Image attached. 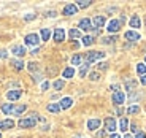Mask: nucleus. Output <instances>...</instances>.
<instances>
[{
    "mask_svg": "<svg viewBox=\"0 0 146 138\" xmlns=\"http://www.w3.org/2000/svg\"><path fill=\"white\" fill-rule=\"evenodd\" d=\"M18 125L21 129H32L36 125V119H33V117H27V119H21L18 122Z\"/></svg>",
    "mask_w": 146,
    "mask_h": 138,
    "instance_id": "f03ea898",
    "label": "nucleus"
},
{
    "mask_svg": "<svg viewBox=\"0 0 146 138\" xmlns=\"http://www.w3.org/2000/svg\"><path fill=\"white\" fill-rule=\"evenodd\" d=\"M92 43H94V38H92L91 35H86V36H83V44H84V46H91Z\"/></svg>",
    "mask_w": 146,
    "mask_h": 138,
    "instance_id": "b1692460",
    "label": "nucleus"
},
{
    "mask_svg": "<svg viewBox=\"0 0 146 138\" xmlns=\"http://www.w3.org/2000/svg\"><path fill=\"white\" fill-rule=\"evenodd\" d=\"M40 36H41V40H43V41L49 40V36H51V30H49V29H41Z\"/></svg>",
    "mask_w": 146,
    "mask_h": 138,
    "instance_id": "aec40b11",
    "label": "nucleus"
},
{
    "mask_svg": "<svg viewBox=\"0 0 146 138\" xmlns=\"http://www.w3.org/2000/svg\"><path fill=\"white\" fill-rule=\"evenodd\" d=\"M145 24H146V21H145Z\"/></svg>",
    "mask_w": 146,
    "mask_h": 138,
    "instance_id": "603ef678",
    "label": "nucleus"
},
{
    "mask_svg": "<svg viewBox=\"0 0 146 138\" xmlns=\"http://www.w3.org/2000/svg\"><path fill=\"white\" fill-rule=\"evenodd\" d=\"M124 38L129 41H138L140 40V33L135 32V30H127V32L124 33Z\"/></svg>",
    "mask_w": 146,
    "mask_h": 138,
    "instance_id": "6e6552de",
    "label": "nucleus"
},
{
    "mask_svg": "<svg viewBox=\"0 0 146 138\" xmlns=\"http://www.w3.org/2000/svg\"><path fill=\"white\" fill-rule=\"evenodd\" d=\"M80 29L81 30H92L94 27H92V21L89 18H84L80 21Z\"/></svg>",
    "mask_w": 146,
    "mask_h": 138,
    "instance_id": "9d476101",
    "label": "nucleus"
},
{
    "mask_svg": "<svg viewBox=\"0 0 146 138\" xmlns=\"http://www.w3.org/2000/svg\"><path fill=\"white\" fill-rule=\"evenodd\" d=\"M52 36H54V41L60 43V41L65 40V30H64V29H56L54 33H52Z\"/></svg>",
    "mask_w": 146,
    "mask_h": 138,
    "instance_id": "1a4fd4ad",
    "label": "nucleus"
},
{
    "mask_svg": "<svg viewBox=\"0 0 146 138\" xmlns=\"http://www.w3.org/2000/svg\"><path fill=\"white\" fill-rule=\"evenodd\" d=\"M111 100H113V103H114L116 106H121L122 103L125 102V95H124V92H121V91L114 92L113 97H111Z\"/></svg>",
    "mask_w": 146,
    "mask_h": 138,
    "instance_id": "20e7f679",
    "label": "nucleus"
},
{
    "mask_svg": "<svg viewBox=\"0 0 146 138\" xmlns=\"http://www.w3.org/2000/svg\"><path fill=\"white\" fill-rule=\"evenodd\" d=\"M106 135V132L105 130H102V132H99V137H105Z\"/></svg>",
    "mask_w": 146,
    "mask_h": 138,
    "instance_id": "c03bdc74",
    "label": "nucleus"
},
{
    "mask_svg": "<svg viewBox=\"0 0 146 138\" xmlns=\"http://www.w3.org/2000/svg\"><path fill=\"white\" fill-rule=\"evenodd\" d=\"M48 111L59 113V111H60V106H59V103H49V105H48Z\"/></svg>",
    "mask_w": 146,
    "mask_h": 138,
    "instance_id": "4be33fe9",
    "label": "nucleus"
},
{
    "mask_svg": "<svg viewBox=\"0 0 146 138\" xmlns=\"http://www.w3.org/2000/svg\"><path fill=\"white\" fill-rule=\"evenodd\" d=\"M127 129H129V119L122 117V119L119 121V130L121 132H127Z\"/></svg>",
    "mask_w": 146,
    "mask_h": 138,
    "instance_id": "6ab92c4d",
    "label": "nucleus"
},
{
    "mask_svg": "<svg viewBox=\"0 0 146 138\" xmlns=\"http://www.w3.org/2000/svg\"><path fill=\"white\" fill-rule=\"evenodd\" d=\"M110 138H121V137L117 133H111V137H110Z\"/></svg>",
    "mask_w": 146,
    "mask_h": 138,
    "instance_id": "49530a36",
    "label": "nucleus"
},
{
    "mask_svg": "<svg viewBox=\"0 0 146 138\" xmlns=\"http://www.w3.org/2000/svg\"><path fill=\"white\" fill-rule=\"evenodd\" d=\"M75 138H84V137H80V135H78V137H75Z\"/></svg>",
    "mask_w": 146,
    "mask_h": 138,
    "instance_id": "09e8293b",
    "label": "nucleus"
},
{
    "mask_svg": "<svg viewBox=\"0 0 146 138\" xmlns=\"http://www.w3.org/2000/svg\"><path fill=\"white\" fill-rule=\"evenodd\" d=\"M114 40H116L114 36H106V38H103V40H102V43H105V44H110V43H114Z\"/></svg>",
    "mask_w": 146,
    "mask_h": 138,
    "instance_id": "473e14b6",
    "label": "nucleus"
},
{
    "mask_svg": "<svg viewBox=\"0 0 146 138\" xmlns=\"http://www.w3.org/2000/svg\"><path fill=\"white\" fill-rule=\"evenodd\" d=\"M13 67H15L16 70H22L24 68V62L22 60H13Z\"/></svg>",
    "mask_w": 146,
    "mask_h": 138,
    "instance_id": "2f4dec72",
    "label": "nucleus"
},
{
    "mask_svg": "<svg viewBox=\"0 0 146 138\" xmlns=\"http://www.w3.org/2000/svg\"><path fill=\"white\" fill-rule=\"evenodd\" d=\"M88 68H89V64H86V62H84L83 65H81V68H80V76H81V78L86 76V73H88Z\"/></svg>",
    "mask_w": 146,
    "mask_h": 138,
    "instance_id": "cd10ccee",
    "label": "nucleus"
},
{
    "mask_svg": "<svg viewBox=\"0 0 146 138\" xmlns=\"http://www.w3.org/2000/svg\"><path fill=\"white\" fill-rule=\"evenodd\" d=\"M135 138H146V135H145V132H138V133L135 135Z\"/></svg>",
    "mask_w": 146,
    "mask_h": 138,
    "instance_id": "58836bf2",
    "label": "nucleus"
},
{
    "mask_svg": "<svg viewBox=\"0 0 146 138\" xmlns=\"http://www.w3.org/2000/svg\"><path fill=\"white\" fill-rule=\"evenodd\" d=\"M91 3H92L91 0H80V2H76V7L78 8H88Z\"/></svg>",
    "mask_w": 146,
    "mask_h": 138,
    "instance_id": "393cba45",
    "label": "nucleus"
},
{
    "mask_svg": "<svg viewBox=\"0 0 146 138\" xmlns=\"http://www.w3.org/2000/svg\"><path fill=\"white\" fill-rule=\"evenodd\" d=\"M105 129H106V132L114 133V130L117 129V124H116V121H114V117H106L105 119Z\"/></svg>",
    "mask_w": 146,
    "mask_h": 138,
    "instance_id": "39448f33",
    "label": "nucleus"
},
{
    "mask_svg": "<svg viewBox=\"0 0 146 138\" xmlns=\"http://www.w3.org/2000/svg\"><path fill=\"white\" fill-rule=\"evenodd\" d=\"M0 138H2V133H0Z\"/></svg>",
    "mask_w": 146,
    "mask_h": 138,
    "instance_id": "8fccbe9b",
    "label": "nucleus"
},
{
    "mask_svg": "<svg viewBox=\"0 0 146 138\" xmlns=\"http://www.w3.org/2000/svg\"><path fill=\"white\" fill-rule=\"evenodd\" d=\"M76 13H78L76 3H68L64 7V15L65 16H73V15H76Z\"/></svg>",
    "mask_w": 146,
    "mask_h": 138,
    "instance_id": "423d86ee",
    "label": "nucleus"
},
{
    "mask_svg": "<svg viewBox=\"0 0 146 138\" xmlns=\"http://www.w3.org/2000/svg\"><path fill=\"white\" fill-rule=\"evenodd\" d=\"M48 87H49V83H46V81H44V83H41V89H43V91H46Z\"/></svg>",
    "mask_w": 146,
    "mask_h": 138,
    "instance_id": "ea45409f",
    "label": "nucleus"
},
{
    "mask_svg": "<svg viewBox=\"0 0 146 138\" xmlns=\"http://www.w3.org/2000/svg\"><path fill=\"white\" fill-rule=\"evenodd\" d=\"M36 65H38V64H35V62H32V64H29V70H30V72H35V70L38 68Z\"/></svg>",
    "mask_w": 146,
    "mask_h": 138,
    "instance_id": "f704fd0d",
    "label": "nucleus"
},
{
    "mask_svg": "<svg viewBox=\"0 0 146 138\" xmlns=\"http://www.w3.org/2000/svg\"><path fill=\"white\" fill-rule=\"evenodd\" d=\"M38 41H40V36L36 35V33H29V35L26 36L24 43H26V46H36Z\"/></svg>",
    "mask_w": 146,
    "mask_h": 138,
    "instance_id": "7ed1b4c3",
    "label": "nucleus"
},
{
    "mask_svg": "<svg viewBox=\"0 0 146 138\" xmlns=\"http://www.w3.org/2000/svg\"><path fill=\"white\" fill-rule=\"evenodd\" d=\"M145 62H146V57H145Z\"/></svg>",
    "mask_w": 146,
    "mask_h": 138,
    "instance_id": "3c124183",
    "label": "nucleus"
},
{
    "mask_svg": "<svg viewBox=\"0 0 146 138\" xmlns=\"http://www.w3.org/2000/svg\"><path fill=\"white\" fill-rule=\"evenodd\" d=\"M38 52H40V48H35V49L32 51V54H38Z\"/></svg>",
    "mask_w": 146,
    "mask_h": 138,
    "instance_id": "37998d69",
    "label": "nucleus"
},
{
    "mask_svg": "<svg viewBox=\"0 0 146 138\" xmlns=\"http://www.w3.org/2000/svg\"><path fill=\"white\" fill-rule=\"evenodd\" d=\"M106 68H108V65H106L105 62H100L99 64V70H106Z\"/></svg>",
    "mask_w": 146,
    "mask_h": 138,
    "instance_id": "e433bc0d",
    "label": "nucleus"
},
{
    "mask_svg": "<svg viewBox=\"0 0 146 138\" xmlns=\"http://www.w3.org/2000/svg\"><path fill=\"white\" fill-rule=\"evenodd\" d=\"M105 22H106L105 16H95V18H94V27L100 29V27H103V26H105Z\"/></svg>",
    "mask_w": 146,
    "mask_h": 138,
    "instance_id": "2eb2a0df",
    "label": "nucleus"
},
{
    "mask_svg": "<svg viewBox=\"0 0 146 138\" xmlns=\"http://www.w3.org/2000/svg\"><path fill=\"white\" fill-rule=\"evenodd\" d=\"M72 105H73V100H72L70 97H64L62 100H60V103H59V106H60V109H68Z\"/></svg>",
    "mask_w": 146,
    "mask_h": 138,
    "instance_id": "ddd939ff",
    "label": "nucleus"
},
{
    "mask_svg": "<svg viewBox=\"0 0 146 138\" xmlns=\"http://www.w3.org/2000/svg\"><path fill=\"white\" fill-rule=\"evenodd\" d=\"M26 109H27V106H26V105H19V106H16V108H15V113H13V114H15V116H18V114L24 113Z\"/></svg>",
    "mask_w": 146,
    "mask_h": 138,
    "instance_id": "c85d7f7f",
    "label": "nucleus"
},
{
    "mask_svg": "<svg viewBox=\"0 0 146 138\" xmlns=\"http://www.w3.org/2000/svg\"><path fill=\"white\" fill-rule=\"evenodd\" d=\"M68 35H70V38H80V36H81V30L72 29V30L68 32Z\"/></svg>",
    "mask_w": 146,
    "mask_h": 138,
    "instance_id": "a878e982",
    "label": "nucleus"
},
{
    "mask_svg": "<svg viewBox=\"0 0 146 138\" xmlns=\"http://www.w3.org/2000/svg\"><path fill=\"white\" fill-rule=\"evenodd\" d=\"M105 57V52H100V51H91L86 54V64H89L91 65L92 62L99 60V59H103Z\"/></svg>",
    "mask_w": 146,
    "mask_h": 138,
    "instance_id": "f257e3e1",
    "label": "nucleus"
},
{
    "mask_svg": "<svg viewBox=\"0 0 146 138\" xmlns=\"http://www.w3.org/2000/svg\"><path fill=\"white\" fill-rule=\"evenodd\" d=\"M129 24H130V27H133V29H138V27L141 26V21H140V18L135 15V16H132V18H130Z\"/></svg>",
    "mask_w": 146,
    "mask_h": 138,
    "instance_id": "f3484780",
    "label": "nucleus"
},
{
    "mask_svg": "<svg viewBox=\"0 0 146 138\" xmlns=\"http://www.w3.org/2000/svg\"><path fill=\"white\" fill-rule=\"evenodd\" d=\"M21 95H22V92L19 91V89H15V91H8L7 92V98L8 100H18V98H21Z\"/></svg>",
    "mask_w": 146,
    "mask_h": 138,
    "instance_id": "9b49d317",
    "label": "nucleus"
},
{
    "mask_svg": "<svg viewBox=\"0 0 146 138\" xmlns=\"http://www.w3.org/2000/svg\"><path fill=\"white\" fill-rule=\"evenodd\" d=\"M52 86H54L56 91H60V89L64 87V81L62 80H57V81H54V83H52Z\"/></svg>",
    "mask_w": 146,
    "mask_h": 138,
    "instance_id": "7c9ffc66",
    "label": "nucleus"
},
{
    "mask_svg": "<svg viewBox=\"0 0 146 138\" xmlns=\"http://www.w3.org/2000/svg\"><path fill=\"white\" fill-rule=\"evenodd\" d=\"M140 83H141L143 86H146V75H145V76H141V78H140Z\"/></svg>",
    "mask_w": 146,
    "mask_h": 138,
    "instance_id": "79ce46f5",
    "label": "nucleus"
},
{
    "mask_svg": "<svg viewBox=\"0 0 146 138\" xmlns=\"http://www.w3.org/2000/svg\"><path fill=\"white\" fill-rule=\"evenodd\" d=\"M81 62H83V57L80 54H75L72 57V65H81Z\"/></svg>",
    "mask_w": 146,
    "mask_h": 138,
    "instance_id": "5701e85b",
    "label": "nucleus"
},
{
    "mask_svg": "<svg viewBox=\"0 0 146 138\" xmlns=\"http://www.w3.org/2000/svg\"><path fill=\"white\" fill-rule=\"evenodd\" d=\"M15 108L16 106L13 105V103H3V105H2V111H3L5 114H13V113H15Z\"/></svg>",
    "mask_w": 146,
    "mask_h": 138,
    "instance_id": "dca6fc26",
    "label": "nucleus"
},
{
    "mask_svg": "<svg viewBox=\"0 0 146 138\" xmlns=\"http://www.w3.org/2000/svg\"><path fill=\"white\" fill-rule=\"evenodd\" d=\"M127 113H129V114H137V113H140V106H137V105L129 106V108H127Z\"/></svg>",
    "mask_w": 146,
    "mask_h": 138,
    "instance_id": "c756f323",
    "label": "nucleus"
},
{
    "mask_svg": "<svg viewBox=\"0 0 146 138\" xmlns=\"http://www.w3.org/2000/svg\"><path fill=\"white\" fill-rule=\"evenodd\" d=\"M48 16H51V18H54V16H56V13H54V11H49V13H48Z\"/></svg>",
    "mask_w": 146,
    "mask_h": 138,
    "instance_id": "a18cd8bd",
    "label": "nucleus"
},
{
    "mask_svg": "<svg viewBox=\"0 0 146 138\" xmlns=\"http://www.w3.org/2000/svg\"><path fill=\"white\" fill-rule=\"evenodd\" d=\"M11 51H13V54H15V56H19V57H21V56L26 54V48H24V46H13Z\"/></svg>",
    "mask_w": 146,
    "mask_h": 138,
    "instance_id": "a211bd4d",
    "label": "nucleus"
},
{
    "mask_svg": "<svg viewBox=\"0 0 146 138\" xmlns=\"http://www.w3.org/2000/svg\"><path fill=\"white\" fill-rule=\"evenodd\" d=\"M108 32H111V33H114V32H117V30L121 29V22L117 21V19H111V21L108 22Z\"/></svg>",
    "mask_w": 146,
    "mask_h": 138,
    "instance_id": "0eeeda50",
    "label": "nucleus"
},
{
    "mask_svg": "<svg viewBox=\"0 0 146 138\" xmlns=\"http://www.w3.org/2000/svg\"><path fill=\"white\" fill-rule=\"evenodd\" d=\"M130 129H132V132H135V133H138V129H137V125H135V124H132V125H130Z\"/></svg>",
    "mask_w": 146,
    "mask_h": 138,
    "instance_id": "a19ab883",
    "label": "nucleus"
},
{
    "mask_svg": "<svg viewBox=\"0 0 146 138\" xmlns=\"http://www.w3.org/2000/svg\"><path fill=\"white\" fill-rule=\"evenodd\" d=\"M13 127H15V121L13 119L0 121V129H2V130H8V129H13Z\"/></svg>",
    "mask_w": 146,
    "mask_h": 138,
    "instance_id": "f8f14e48",
    "label": "nucleus"
},
{
    "mask_svg": "<svg viewBox=\"0 0 146 138\" xmlns=\"http://www.w3.org/2000/svg\"><path fill=\"white\" fill-rule=\"evenodd\" d=\"M124 138H133V137H132L130 133H125V135H124Z\"/></svg>",
    "mask_w": 146,
    "mask_h": 138,
    "instance_id": "de8ad7c7",
    "label": "nucleus"
},
{
    "mask_svg": "<svg viewBox=\"0 0 146 138\" xmlns=\"http://www.w3.org/2000/svg\"><path fill=\"white\" fill-rule=\"evenodd\" d=\"M137 72H138V75L145 76L146 75V65L145 64H138V65H137Z\"/></svg>",
    "mask_w": 146,
    "mask_h": 138,
    "instance_id": "bb28decb",
    "label": "nucleus"
},
{
    "mask_svg": "<svg viewBox=\"0 0 146 138\" xmlns=\"http://www.w3.org/2000/svg\"><path fill=\"white\" fill-rule=\"evenodd\" d=\"M89 80H92V81H97V80H99V73H97V72H92V73H89Z\"/></svg>",
    "mask_w": 146,
    "mask_h": 138,
    "instance_id": "72a5a7b5",
    "label": "nucleus"
},
{
    "mask_svg": "<svg viewBox=\"0 0 146 138\" xmlns=\"http://www.w3.org/2000/svg\"><path fill=\"white\" fill-rule=\"evenodd\" d=\"M73 75H75V68H73V67H67V68L64 70V73H62L64 78H72Z\"/></svg>",
    "mask_w": 146,
    "mask_h": 138,
    "instance_id": "412c9836",
    "label": "nucleus"
},
{
    "mask_svg": "<svg viewBox=\"0 0 146 138\" xmlns=\"http://www.w3.org/2000/svg\"><path fill=\"white\" fill-rule=\"evenodd\" d=\"M24 19H26V21H32V19H35V15H33V13L26 15V16H24Z\"/></svg>",
    "mask_w": 146,
    "mask_h": 138,
    "instance_id": "c9c22d12",
    "label": "nucleus"
},
{
    "mask_svg": "<svg viewBox=\"0 0 146 138\" xmlns=\"http://www.w3.org/2000/svg\"><path fill=\"white\" fill-rule=\"evenodd\" d=\"M100 127V119H89L88 121V129L89 130H97V129Z\"/></svg>",
    "mask_w": 146,
    "mask_h": 138,
    "instance_id": "4468645a",
    "label": "nucleus"
},
{
    "mask_svg": "<svg viewBox=\"0 0 146 138\" xmlns=\"http://www.w3.org/2000/svg\"><path fill=\"white\" fill-rule=\"evenodd\" d=\"M8 56V52L5 51V49H0V59H5Z\"/></svg>",
    "mask_w": 146,
    "mask_h": 138,
    "instance_id": "4c0bfd02",
    "label": "nucleus"
}]
</instances>
